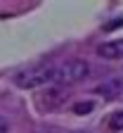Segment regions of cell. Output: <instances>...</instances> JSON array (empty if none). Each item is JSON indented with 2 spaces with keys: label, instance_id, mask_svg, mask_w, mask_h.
<instances>
[{
  "label": "cell",
  "instance_id": "cell-1",
  "mask_svg": "<svg viewBox=\"0 0 123 133\" xmlns=\"http://www.w3.org/2000/svg\"><path fill=\"white\" fill-rule=\"evenodd\" d=\"M55 81V66L52 64H38V66H31V69L21 71L14 76V83L19 88H38V86H45V83Z\"/></svg>",
  "mask_w": 123,
  "mask_h": 133
},
{
  "label": "cell",
  "instance_id": "cell-2",
  "mask_svg": "<svg viewBox=\"0 0 123 133\" xmlns=\"http://www.w3.org/2000/svg\"><path fill=\"white\" fill-rule=\"evenodd\" d=\"M90 74V66L83 59H71L64 62L59 69H55V81H59L62 86H74V83L85 81V76Z\"/></svg>",
  "mask_w": 123,
  "mask_h": 133
},
{
  "label": "cell",
  "instance_id": "cell-3",
  "mask_svg": "<svg viewBox=\"0 0 123 133\" xmlns=\"http://www.w3.org/2000/svg\"><path fill=\"white\" fill-rule=\"evenodd\" d=\"M62 100H64L62 88H47V90L38 97V105H40L43 109H55L57 105H62Z\"/></svg>",
  "mask_w": 123,
  "mask_h": 133
},
{
  "label": "cell",
  "instance_id": "cell-4",
  "mask_svg": "<svg viewBox=\"0 0 123 133\" xmlns=\"http://www.w3.org/2000/svg\"><path fill=\"white\" fill-rule=\"evenodd\" d=\"M97 52H99L102 57H107V59H121V57H123V38H121V41H109V43L99 45Z\"/></svg>",
  "mask_w": 123,
  "mask_h": 133
},
{
  "label": "cell",
  "instance_id": "cell-5",
  "mask_svg": "<svg viewBox=\"0 0 123 133\" xmlns=\"http://www.w3.org/2000/svg\"><path fill=\"white\" fill-rule=\"evenodd\" d=\"M97 90L104 93L107 97H118V95H123V83H121L118 78H111V81H107V83H102Z\"/></svg>",
  "mask_w": 123,
  "mask_h": 133
},
{
  "label": "cell",
  "instance_id": "cell-6",
  "mask_svg": "<svg viewBox=\"0 0 123 133\" xmlns=\"http://www.w3.org/2000/svg\"><path fill=\"white\" fill-rule=\"evenodd\" d=\"M109 126H111L114 131H123V112H116V114H111Z\"/></svg>",
  "mask_w": 123,
  "mask_h": 133
},
{
  "label": "cell",
  "instance_id": "cell-7",
  "mask_svg": "<svg viewBox=\"0 0 123 133\" xmlns=\"http://www.w3.org/2000/svg\"><path fill=\"white\" fill-rule=\"evenodd\" d=\"M92 107H95L92 102H76L74 105V112L76 114H85V112H92Z\"/></svg>",
  "mask_w": 123,
  "mask_h": 133
},
{
  "label": "cell",
  "instance_id": "cell-8",
  "mask_svg": "<svg viewBox=\"0 0 123 133\" xmlns=\"http://www.w3.org/2000/svg\"><path fill=\"white\" fill-rule=\"evenodd\" d=\"M0 133H10V124H7V119H3V116H0Z\"/></svg>",
  "mask_w": 123,
  "mask_h": 133
}]
</instances>
